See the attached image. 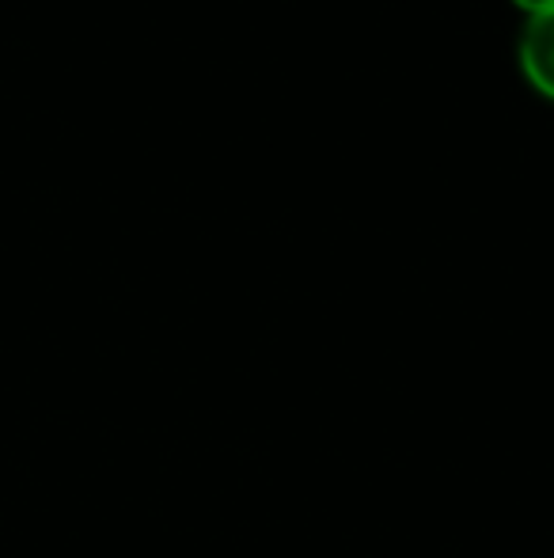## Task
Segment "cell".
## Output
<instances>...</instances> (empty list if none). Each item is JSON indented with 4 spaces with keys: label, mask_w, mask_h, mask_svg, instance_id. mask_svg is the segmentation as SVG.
Wrapping results in <instances>:
<instances>
[{
    "label": "cell",
    "mask_w": 554,
    "mask_h": 558,
    "mask_svg": "<svg viewBox=\"0 0 554 558\" xmlns=\"http://www.w3.org/2000/svg\"><path fill=\"white\" fill-rule=\"evenodd\" d=\"M517 61L525 81L554 104V8L540 15H528L525 31H520Z\"/></svg>",
    "instance_id": "cell-1"
},
{
    "label": "cell",
    "mask_w": 554,
    "mask_h": 558,
    "mask_svg": "<svg viewBox=\"0 0 554 558\" xmlns=\"http://www.w3.org/2000/svg\"><path fill=\"white\" fill-rule=\"evenodd\" d=\"M513 4H517L520 12H528V15H540V12H551L554 0H513Z\"/></svg>",
    "instance_id": "cell-2"
}]
</instances>
